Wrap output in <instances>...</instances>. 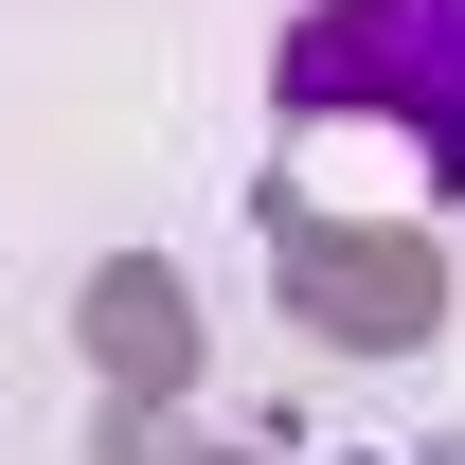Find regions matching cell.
I'll use <instances>...</instances> for the list:
<instances>
[{"label": "cell", "mask_w": 465, "mask_h": 465, "mask_svg": "<svg viewBox=\"0 0 465 465\" xmlns=\"http://www.w3.org/2000/svg\"><path fill=\"white\" fill-rule=\"evenodd\" d=\"M287 125H394L411 162L465 197V0H304L269 54Z\"/></svg>", "instance_id": "obj_1"}]
</instances>
